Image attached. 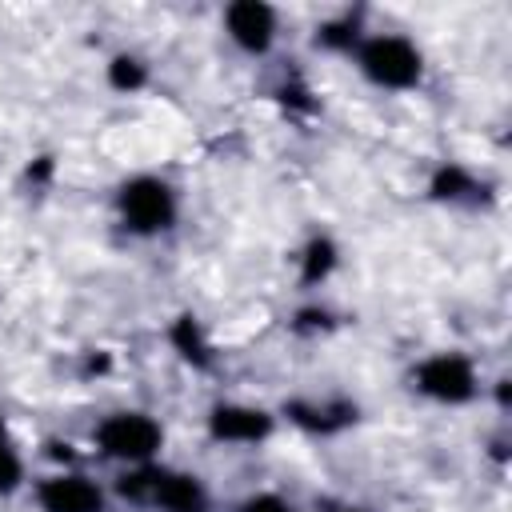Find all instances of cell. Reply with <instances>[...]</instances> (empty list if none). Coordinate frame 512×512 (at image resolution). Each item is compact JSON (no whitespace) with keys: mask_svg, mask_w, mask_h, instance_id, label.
Listing matches in <instances>:
<instances>
[{"mask_svg":"<svg viewBox=\"0 0 512 512\" xmlns=\"http://www.w3.org/2000/svg\"><path fill=\"white\" fill-rule=\"evenodd\" d=\"M360 68L380 88H412L424 72V60L404 36H372L360 44Z\"/></svg>","mask_w":512,"mask_h":512,"instance_id":"6da1fadb","label":"cell"},{"mask_svg":"<svg viewBox=\"0 0 512 512\" xmlns=\"http://www.w3.org/2000/svg\"><path fill=\"white\" fill-rule=\"evenodd\" d=\"M120 216L132 232L156 236L176 220V196L160 176H132L120 188Z\"/></svg>","mask_w":512,"mask_h":512,"instance_id":"7a4b0ae2","label":"cell"},{"mask_svg":"<svg viewBox=\"0 0 512 512\" xmlns=\"http://www.w3.org/2000/svg\"><path fill=\"white\" fill-rule=\"evenodd\" d=\"M160 440H164L160 424L144 412H116L96 428L100 452L116 456V460H128V464H148L156 456Z\"/></svg>","mask_w":512,"mask_h":512,"instance_id":"3957f363","label":"cell"},{"mask_svg":"<svg viewBox=\"0 0 512 512\" xmlns=\"http://www.w3.org/2000/svg\"><path fill=\"white\" fill-rule=\"evenodd\" d=\"M416 388L440 404H464L476 396V372L468 364V356L460 352H440V356H428L420 368H416Z\"/></svg>","mask_w":512,"mask_h":512,"instance_id":"277c9868","label":"cell"},{"mask_svg":"<svg viewBox=\"0 0 512 512\" xmlns=\"http://www.w3.org/2000/svg\"><path fill=\"white\" fill-rule=\"evenodd\" d=\"M224 24H228V36H232L244 52H268V48H272L276 12H272L268 4H260V0H236V4H228Z\"/></svg>","mask_w":512,"mask_h":512,"instance_id":"5b68a950","label":"cell"},{"mask_svg":"<svg viewBox=\"0 0 512 512\" xmlns=\"http://www.w3.org/2000/svg\"><path fill=\"white\" fill-rule=\"evenodd\" d=\"M208 432H212V440L256 444L272 432V416L264 408H248V404H216L208 416Z\"/></svg>","mask_w":512,"mask_h":512,"instance_id":"8992f818","label":"cell"},{"mask_svg":"<svg viewBox=\"0 0 512 512\" xmlns=\"http://www.w3.org/2000/svg\"><path fill=\"white\" fill-rule=\"evenodd\" d=\"M40 508L44 512H104V492L88 476H48L40 484Z\"/></svg>","mask_w":512,"mask_h":512,"instance_id":"52a82bcc","label":"cell"},{"mask_svg":"<svg viewBox=\"0 0 512 512\" xmlns=\"http://www.w3.org/2000/svg\"><path fill=\"white\" fill-rule=\"evenodd\" d=\"M148 500L164 512H208V492L188 472H152Z\"/></svg>","mask_w":512,"mask_h":512,"instance_id":"ba28073f","label":"cell"},{"mask_svg":"<svg viewBox=\"0 0 512 512\" xmlns=\"http://www.w3.org/2000/svg\"><path fill=\"white\" fill-rule=\"evenodd\" d=\"M168 336H172V348H176L188 364H196V368H208V364H212V348H208V340H204L196 316H176V324H172Z\"/></svg>","mask_w":512,"mask_h":512,"instance_id":"9c48e42d","label":"cell"},{"mask_svg":"<svg viewBox=\"0 0 512 512\" xmlns=\"http://www.w3.org/2000/svg\"><path fill=\"white\" fill-rule=\"evenodd\" d=\"M288 416L304 428H316V432H336L344 424L356 420V408L352 404H332V408H308V404H288Z\"/></svg>","mask_w":512,"mask_h":512,"instance_id":"30bf717a","label":"cell"},{"mask_svg":"<svg viewBox=\"0 0 512 512\" xmlns=\"http://www.w3.org/2000/svg\"><path fill=\"white\" fill-rule=\"evenodd\" d=\"M332 268H336V244H332L328 236H316V240L304 248V264H300L304 284H320Z\"/></svg>","mask_w":512,"mask_h":512,"instance_id":"8fae6325","label":"cell"},{"mask_svg":"<svg viewBox=\"0 0 512 512\" xmlns=\"http://www.w3.org/2000/svg\"><path fill=\"white\" fill-rule=\"evenodd\" d=\"M144 80H148V72L136 56H116L108 64V84L120 88V92H136V88H144Z\"/></svg>","mask_w":512,"mask_h":512,"instance_id":"7c38bea8","label":"cell"},{"mask_svg":"<svg viewBox=\"0 0 512 512\" xmlns=\"http://www.w3.org/2000/svg\"><path fill=\"white\" fill-rule=\"evenodd\" d=\"M476 184H472V176L464 172V168H456V164H448V168H440L436 176H432V196H440V200H460L464 192H472Z\"/></svg>","mask_w":512,"mask_h":512,"instance_id":"4fadbf2b","label":"cell"},{"mask_svg":"<svg viewBox=\"0 0 512 512\" xmlns=\"http://www.w3.org/2000/svg\"><path fill=\"white\" fill-rule=\"evenodd\" d=\"M20 480H24V464H20V456L8 448V440H0V496L16 492Z\"/></svg>","mask_w":512,"mask_h":512,"instance_id":"5bb4252c","label":"cell"},{"mask_svg":"<svg viewBox=\"0 0 512 512\" xmlns=\"http://www.w3.org/2000/svg\"><path fill=\"white\" fill-rule=\"evenodd\" d=\"M240 512H292V504H288V500H280V496H272V492H260V496L244 500V504H240Z\"/></svg>","mask_w":512,"mask_h":512,"instance_id":"9a60e30c","label":"cell"},{"mask_svg":"<svg viewBox=\"0 0 512 512\" xmlns=\"http://www.w3.org/2000/svg\"><path fill=\"white\" fill-rule=\"evenodd\" d=\"M344 512H352V508H344Z\"/></svg>","mask_w":512,"mask_h":512,"instance_id":"2e32d148","label":"cell"}]
</instances>
